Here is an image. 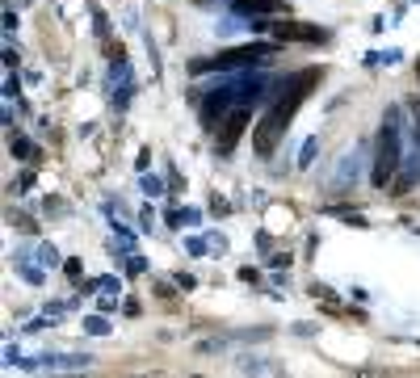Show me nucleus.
<instances>
[{
  "label": "nucleus",
  "instance_id": "nucleus-1",
  "mask_svg": "<svg viewBox=\"0 0 420 378\" xmlns=\"http://www.w3.org/2000/svg\"><path fill=\"white\" fill-rule=\"evenodd\" d=\"M320 76H324V68H303V72H294L286 84H282V97L269 105V114L256 122V131H252V147H256V155H274L278 151V139L286 135V126H290V118H294V110L307 101V93L320 84Z\"/></svg>",
  "mask_w": 420,
  "mask_h": 378
},
{
  "label": "nucleus",
  "instance_id": "nucleus-2",
  "mask_svg": "<svg viewBox=\"0 0 420 378\" xmlns=\"http://www.w3.org/2000/svg\"><path fill=\"white\" fill-rule=\"evenodd\" d=\"M399 139H403L399 110H387L383 131H379V151H374V173H370L379 189H387V181H395V173H399V164H403V147H399Z\"/></svg>",
  "mask_w": 420,
  "mask_h": 378
},
{
  "label": "nucleus",
  "instance_id": "nucleus-3",
  "mask_svg": "<svg viewBox=\"0 0 420 378\" xmlns=\"http://www.w3.org/2000/svg\"><path fill=\"white\" fill-rule=\"evenodd\" d=\"M274 55V42H252V46H236V50H223V55L215 59H193L189 72L202 76V72H236L244 64H260V59H269Z\"/></svg>",
  "mask_w": 420,
  "mask_h": 378
},
{
  "label": "nucleus",
  "instance_id": "nucleus-4",
  "mask_svg": "<svg viewBox=\"0 0 420 378\" xmlns=\"http://www.w3.org/2000/svg\"><path fill=\"white\" fill-rule=\"evenodd\" d=\"M248 105H236V110L219 122V131H215V151L219 155H231V147L240 143V135H244V126H248Z\"/></svg>",
  "mask_w": 420,
  "mask_h": 378
},
{
  "label": "nucleus",
  "instance_id": "nucleus-5",
  "mask_svg": "<svg viewBox=\"0 0 420 378\" xmlns=\"http://www.w3.org/2000/svg\"><path fill=\"white\" fill-rule=\"evenodd\" d=\"M231 101H236V88H227V84L215 88V93H206V101H202V122L219 131V122L227 118V105H231Z\"/></svg>",
  "mask_w": 420,
  "mask_h": 378
},
{
  "label": "nucleus",
  "instance_id": "nucleus-6",
  "mask_svg": "<svg viewBox=\"0 0 420 378\" xmlns=\"http://www.w3.org/2000/svg\"><path fill=\"white\" fill-rule=\"evenodd\" d=\"M265 30H274L278 42H324L328 38L320 26H303V21H282V26H265Z\"/></svg>",
  "mask_w": 420,
  "mask_h": 378
},
{
  "label": "nucleus",
  "instance_id": "nucleus-7",
  "mask_svg": "<svg viewBox=\"0 0 420 378\" xmlns=\"http://www.w3.org/2000/svg\"><path fill=\"white\" fill-rule=\"evenodd\" d=\"M349 181H357V155H345V160H341V169H336V177L328 181V189L341 193V189H349Z\"/></svg>",
  "mask_w": 420,
  "mask_h": 378
},
{
  "label": "nucleus",
  "instance_id": "nucleus-8",
  "mask_svg": "<svg viewBox=\"0 0 420 378\" xmlns=\"http://www.w3.org/2000/svg\"><path fill=\"white\" fill-rule=\"evenodd\" d=\"M236 5V13H244V17H252V13H282L286 5L282 0H231Z\"/></svg>",
  "mask_w": 420,
  "mask_h": 378
},
{
  "label": "nucleus",
  "instance_id": "nucleus-9",
  "mask_svg": "<svg viewBox=\"0 0 420 378\" xmlns=\"http://www.w3.org/2000/svg\"><path fill=\"white\" fill-rule=\"evenodd\" d=\"M84 332H93V337H105V332H110V323H105L101 315H93V319H84Z\"/></svg>",
  "mask_w": 420,
  "mask_h": 378
},
{
  "label": "nucleus",
  "instance_id": "nucleus-10",
  "mask_svg": "<svg viewBox=\"0 0 420 378\" xmlns=\"http://www.w3.org/2000/svg\"><path fill=\"white\" fill-rule=\"evenodd\" d=\"M315 151H320V139H307V143H303V160H298L303 169H307V164H315Z\"/></svg>",
  "mask_w": 420,
  "mask_h": 378
},
{
  "label": "nucleus",
  "instance_id": "nucleus-11",
  "mask_svg": "<svg viewBox=\"0 0 420 378\" xmlns=\"http://www.w3.org/2000/svg\"><path fill=\"white\" fill-rule=\"evenodd\" d=\"M408 114H412V139H416V147H420V101L408 105Z\"/></svg>",
  "mask_w": 420,
  "mask_h": 378
},
{
  "label": "nucleus",
  "instance_id": "nucleus-12",
  "mask_svg": "<svg viewBox=\"0 0 420 378\" xmlns=\"http://www.w3.org/2000/svg\"><path fill=\"white\" fill-rule=\"evenodd\" d=\"M38 256H42V265H59V252L50 248V244H42V248H38Z\"/></svg>",
  "mask_w": 420,
  "mask_h": 378
},
{
  "label": "nucleus",
  "instance_id": "nucleus-13",
  "mask_svg": "<svg viewBox=\"0 0 420 378\" xmlns=\"http://www.w3.org/2000/svg\"><path fill=\"white\" fill-rule=\"evenodd\" d=\"M13 155H34V143L30 139H13Z\"/></svg>",
  "mask_w": 420,
  "mask_h": 378
},
{
  "label": "nucleus",
  "instance_id": "nucleus-14",
  "mask_svg": "<svg viewBox=\"0 0 420 378\" xmlns=\"http://www.w3.org/2000/svg\"><path fill=\"white\" fill-rule=\"evenodd\" d=\"M160 189H164V185L155 181V177H143V193H151V198H155V193H160Z\"/></svg>",
  "mask_w": 420,
  "mask_h": 378
},
{
  "label": "nucleus",
  "instance_id": "nucleus-15",
  "mask_svg": "<svg viewBox=\"0 0 420 378\" xmlns=\"http://www.w3.org/2000/svg\"><path fill=\"white\" fill-rule=\"evenodd\" d=\"M177 286H181V290H193V286H198V282H193V278H189V274H177Z\"/></svg>",
  "mask_w": 420,
  "mask_h": 378
},
{
  "label": "nucleus",
  "instance_id": "nucleus-16",
  "mask_svg": "<svg viewBox=\"0 0 420 378\" xmlns=\"http://www.w3.org/2000/svg\"><path fill=\"white\" fill-rule=\"evenodd\" d=\"M416 76H420V68H416Z\"/></svg>",
  "mask_w": 420,
  "mask_h": 378
},
{
  "label": "nucleus",
  "instance_id": "nucleus-17",
  "mask_svg": "<svg viewBox=\"0 0 420 378\" xmlns=\"http://www.w3.org/2000/svg\"><path fill=\"white\" fill-rule=\"evenodd\" d=\"M416 231H420V227H416Z\"/></svg>",
  "mask_w": 420,
  "mask_h": 378
}]
</instances>
